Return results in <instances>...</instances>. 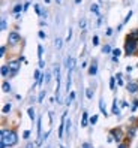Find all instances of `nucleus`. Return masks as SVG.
<instances>
[{"label":"nucleus","instance_id":"9","mask_svg":"<svg viewBox=\"0 0 138 148\" xmlns=\"http://www.w3.org/2000/svg\"><path fill=\"white\" fill-rule=\"evenodd\" d=\"M120 54H122V51H120L119 48H114V49H113V62H114V63H117V62H119Z\"/></svg>","mask_w":138,"mask_h":148},{"label":"nucleus","instance_id":"32","mask_svg":"<svg viewBox=\"0 0 138 148\" xmlns=\"http://www.w3.org/2000/svg\"><path fill=\"white\" fill-rule=\"evenodd\" d=\"M5 53H6V48L2 47V48H0V57H5Z\"/></svg>","mask_w":138,"mask_h":148},{"label":"nucleus","instance_id":"13","mask_svg":"<svg viewBox=\"0 0 138 148\" xmlns=\"http://www.w3.org/2000/svg\"><path fill=\"white\" fill-rule=\"evenodd\" d=\"M90 11L95 14V15H98L99 16V5H96V3H93L92 6H90Z\"/></svg>","mask_w":138,"mask_h":148},{"label":"nucleus","instance_id":"37","mask_svg":"<svg viewBox=\"0 0 138 148\" xmlns=\"http://www.w3.org/2000/svg\"><path fill=\"white\" fill-rule=\"evenodd\" d=\"M105 34H107V36H111V34H113V29H107Z\"/></svg>","mask_w":138,"mask_h":148},{"label":"nucleus","instance_id":"41","mask_svg":"<svg viewBox=\"0 0 138 148\" xmlns=\"http://www.w3.org/2000/svg\"><path fill=\"white\" fill-rule=\"evenodd\" d=\"M132 69H134L132 66H128V67H126V72H128V73H131V72H132Z\"/></svg>","mask_w":138,"mask_h":148},{"label":"nucleus","instance_id":"40","mask_svg":"<svg viewBox=\"0 0 138 148\" xmlns=\"http://www.w3.org/2000/svg\"><path fill=\"white\" fill-rule=\"evenodd\" d=\"M119 148H128V144L122 142V144H119Z\"/></svg>","mask_w":138,"mask_h":148},{"label":"nucleus","instance_id":"42","mask_svg":"<svg viewBox=\"0 0 138 148\" xmlns=\"http://www.w3.org/2000/svg\"><path fill=\"white\" fill-rule=\"evenodd\" d=\"M80 27H81V29H86V21H84V20L80 23Z\"/></svg>","mask_w":138,"mask_h":148},{"label":"nucleus","instance_id":"4","mask_svg":"<svg viewBox=\"0 0 138 148\" xmlns=\"http://www.w3.org/2000/svg\"><path fill=\"white\" fill-rule=\"evenodd\" d=\"M21 40V36L17 32H11V34L8 36V42L11 43V45H15V43H18Z\"/></svg>","mask_w":138,"mask_h":148},{"label":"nucleus","instance_id":"22","mask_svg":"<svg viewBox=\"0 0 138 148\" xmlns=\"http://www.w3.org/2000/svg\"><path fill=\"white\" fill-rule=\"evenodd\" d=\"M33 76H34V81H36V82H38V81L41 79V78H42V76H41V71H39V69H36V71H34Z\"/></svg>","mask_w":138,"mask_h":148},{"label":"nucleus","instance_id":"14","mask_svg":"<svg viewBox=\"0 0 138 148\" xmlns=\"http://www.w3.org/2000/svg\"><path fill=\"white\" fill-rule=\"evenodd\" d=\"M116 85H117L116 76H111V78H110V88H111V90H114V88H116Z\"/></svg>","mask_w":138,"mask_h":148},{"label":"nucleus","instance_id":"11","mask_svg":"<svg viewBox=\"0 0 138 148\" xmlns=\"http://www.w3.org/2000/svg\"><path fill=\"white\" fill-rule=\"evenodd\" d=\"M9 73H11V71H9V67H8V64H3L2 71H0V75H2V76H8Z\"/></svg>","mask_w":138,"mask_h":148},{"label":"nucleus","instance_id":"26","mask_svg":"<svg viewBox=\"0 0 138 148\" xmlns=\"http://www.w3.org/2000/svg\"><path fill=\"white\" fill-rule=\"evenodd\" d=\"M74 99H75V91H71V93H69V96H68V103H71Z\"/></svg>","mask_w":138,"mask_h":148},{"label":"nucleus","instance_id":"44","mask_svg":"<svg viewBox=\"0 0 138 148\" xmlns=\"http://www.w3.org/2000/svg\"><path fill=\"white\" fill-rule=\"evenodd\" d=\"M27 148H34V144H32V142H30V144H27Z\"/></svg>","mask_w":138,"mask_h":148},{"label":"nucleus","instance_id":"19","mask_svg":"<svg viewBox=\"0 0 138 148\" xmlns=\"http://www.w3.org/2000/svg\"><path fill=\"white\" fill-rule=\"evenodd\" d=\"M102 53L104 54H110V53H113V48H111V45H105L102 48Z\"/></svg>","mask_w":138,"mask_h":148},{"label":"nucleus","instance_id":"2","mask_svg":"<svg viewBox=\"0 0 138 148\" xmlns=\"http://www.w3.org/2000/svg\"><path fill=\"white\" fill-rule=\"evenodd\" d=\"M138 51V40H134L131 38H126V42H125V53L126 56H132Z\"/></svg>","mask_w":138,"mask_h":148},{"label":"nucleus","instance_id":"28","mask_svg":"<svg viewBox=\"0 0 138 148\" xmlns=\"http://www.w3.org/2000/svg\"><path fill=\"white\" fill-rule=\"evenodd\" d=\"M116 79H117V85H123L125 82H123V79H122V75H116Z\"/></svg>","mask_w":138,"mask_h":148},{"label":"nucleus","instance_id":"18","mask_svg":"<svg viewBox=\"0 0 138 148\" xmlns=\"http://www.w3.org/2000/svg\"><path fill=\"white\" fill-rule=\"evenodd\" d=\"M128 38H131V39H134V40H138V29L129 33V36H128Z\"/></svg>","mask_w":138,"mask_h":148},{"label":"nucleus","instance_id":"46","mask_svg":"<svg viewBox=\"0 0 138 148\" xmlns=\"http://www.w3.org/2000/svg\"><path fill=\"white\" fill-rule=\"evenodd\" d=\"M75 3H77V5H78V3H81V0H75Z\"/></svg>","mask_w":138,"mask_h":148},{"label":"nucleus","instance_id":"10","mask_svg":"<svg viewBox=\"0 0 138 148\" xmlns=\"http://www.w3.org/2000/svg\"><path fill=\"white\" fill-rule=\"evenodd\" d=\"M99 109H101V112H102L104 115L108 117V112H107V108H105V103H104V100H102V99L99 100Z\"/></svg>","mask_w":138,"mask_h":148},{"label":"nucleus","instance_id":"8","mask_svg":"<svg viewBox=\"0 0 138 148\" xmlns=\"http://www.w3.org/2000/svg\"><path fill=\"white\" fill-rule=\"evenodd\" d=\"M90 123V117H89V114H87V112H83V118H81V126L83 127H86V126H87Z\"/></svg>","mask_w":138,"mask_h":148},{"label":"nucleus","instance_id":"20","mask_svg":"<svg viewBox=\"0 0 138 148\" xmlns=\"http://www.w3.org/2000/svg\"><path fill=\"white\" fill-rule=\"evenodd\" d=\"M54 45H56V48H57V49H60V48H62V45H63V40L60 39V38H57V39L54 40Z\"/></svg>","mask_w":138,"mask_h":148},{"label":"nucleus","instance_id":"23","mask_svg":"<svg viewBox=\"0 0 138 148\" xmlns=\"http://www.w3.org/2000/svg\"><path fill=\"white\" fill-rule=\"evenodd\" d=\"M132 15H134V12H132V11H129V12H128V15L125 16V20H123V23H122V24L125 25V24H126L129 20H131V16H132Z\"/></svg>","mask_w":138,"mask_h":148},{"label":"nucleus","instance_id":"3","mask_svg":"<svg viewBox=\"0 0 138 148\" xmlns=\"http://www.w3.org/2000/svg\"><path fill=\"white\" fill-rule=\"evenodd\" d=\"M21 62H23V60H21V57H20V58H12V60H9V62H8V67H9V71H12V72L9 73L11 76H14L17 72L20 71Z\"/></svg>","mask_w":138,"mask_h":148},{"label":"nucleus","instance_id":"49","mask_svg":"<svg viewBox=\"0 0 138 148\" xmlns=\"http://www.w3.org/2000/svg\"><path fill=\"white\" fill-rule=\"evenodd\" d=\"M101 2H102V3H104V2H105V0H101Z\"/></svg>","mask_w":138,"mask_h":148},{"label":"nucleus","instance_id":"35","mask_svg":"<svg viewBox=\"0 0 138 148\" xmlns=\"http://www.w3.org/2000/svg\"><path fill=\"white\" fill-rule=\"evenodd\" d=\"M5 29H6V21L2 20V25H0V30H5Z\"/></svg>","mask_w":138,"mask_h":148},{"label":"nucleus","instance_id":"5","mask_svg":"<svg viewBox=\"0 0 138 148\" xmlns=\"http://www.w3.org/2000/svg\"><path fill=\"white\" fill-rule=\"evenodd\" d=\"M111 135H113L114 138V141L119 144V142H122V139H123V133H122V130L120 129H113L111 130Z\"/></svg>","mask_w":138,"mask_h":148},{"label":"nucleus","instance_id":"47","mask_svg":"<svg viewBox=\"0 0 138 148\" xmlns=\"http://www.w3.org/2000/svg\"><path fill=\"white\" fill-rule=\"evenodd\" d=\"M56 2H57V3H62V0H56Z\"/></svg>","mask_w":138,"mask_h":148},{"label":"nucleus","instance_id":"48","mask_svg":"<svg viewBox=\"0 0 138 148\" xmlns=\"http://www.w3.org/2000/svg\"><path fill=\"white\" fill-rule=\"evenodd\" d=\"M45 3H50V0H45Z\"/></svg>","mask_w":138,"mask_h":148},{"label":"nucleus","instance_id":"50","mask_svg":"<svg viewBox=\"0 0 138 148\" xmlns=\"http://www.w3.org/2000/svg\"><path fill=\"white\" fill-rule=\"evenodd\" d=\"M60 148H65V147H62V145H60Z\"/></svg>","mask_w":138,"mask_h":148},{"label":"nucleus","instance_id":"38","mask_svg":"<svg viewBox=\"0 0 138 148\" xmlns=\"http://www.w3.org/2000/svg\"><path fill=\"white\" fill-rule=\"evenodd\" d=\"M81 148H93V147H92L89 142H86V144H83V147H81Z\"/></svg>","mask_w":138,"mask_h":148},{"label":"nucleus","instance_id":"24","mask_svg":"<svg viewBox=\"0 0 138 148\" xmlns=\"http://www.w3.org/2000/svg\"><path fill=\"white\" fill-rule=\"evenodd\" d=\"M42 54H44V47L38 45V57H39V60H42Z\"/></svg>","mask_w":138,"mask_h":148},{"label":"nucleus","instance_id":"39","mask_svg":"<svg viewBox=\"0 0 138 148\" xmlns=\"http://www.w3.org/2000/svg\"><path fill=\"white\" fill-rule=\"evenodd\" d=\"M23 136H24V138H26V139H27V138H29V136H30V132H29V130H26V132H24V133H23Z\"/></svg>","mask_w":138,"mask_h":148},{"label":"nucleus","instance_id":"21","mask_svg":"<svg viewBox=\"0 0 138 148\" xmlns=\"http://www.w3.org/2000/svg\"><path fill=\"white\" fill-rule=\"evenodd\" d=\"M2 90H3L5 93L11 91V84H9V82H3V85H2Z\"/></svg>","mask_w":138,"mask_h":148},{"label":"nucleus","instance_id":"12","mask_svg":"<svg viewBox=\"0 0 138 148\" xmlns=\"http://www.w3.org/2000/svg\"><path fill=\"white\" fill-rule=\"evenodd\" d=\"M23 11H24V6H23V5H15V6H14V9H12V12H14L15 15H17V14H20V12H23Z\"/></svg>","mask_w":138,"mask_h":148},{"label":"nucleus","instance_id":"15","mask_svg":"<svg viewBox=\"0 0 138 148\" xmlns=\"http://www.w3.org/2000/svg\"><path fill=\"white\" fill-rule=\"evenodd\" d=\"M113 114L114 115H120V109L117 108V100L114 99V102H113Z\"/></svg>","mask_w":138,"mask_h":148},{"label":"nucleus","instance_id":"27","mask_svg":"<svg viewBox=\"0 0 138 148\" xmlns=\"http://www.w3.org/2000/svg\"><path fill=\"white\" fill-rule=\"evenodd\" d=\"M98 118H99V115H96V114L92 115V117H90V123H92V124H96V123H98Z\"/></svg>","mask_w":138,"mask_h":148},{"label":"nucleus","instance_id":"25","mask_svg":"<svg viewBox=\"0 0 138 148\" xmlns=\"http://www.w3.org/2000/svg\"><path fill=\"white\" fill-rule=\"evenodd\" d=\"M12 109V105H11V103H6V105L3 106V114H6V112H9Z\"/></svg>","mask_w":138,"mask_h":148},{"label":"nucleus","instance_id":"31","mask_svg":"<svg viewBox=\"0 0 138 148\" xmlns=\"http://www.w3.org/2000/svg\"><path fill=\"white\" fill-rule=\"evenodd\" d=\"M44 97H45V91H41V93H39L38 100H39V102H42V100H44Z\"/></svg>","mask_w":138,"mask_h":148},{"label":"nucleus","instance_id":"36","mask_svg":"<svg viewBox=\"0 0 138 148\" xmlns=\"http://www.w3.org/2000/svg\"><path fill=\"white\" fill-rule=\"evenodd\" d=\"M38 34H39V38H41V39H45V32H42V30H41Z\"/></svg>","mask_w":138,"mask_h":148},{"label":"nucleus","instance_id":"6","mask_svg":"<svg viewBox=\"0 0 138 148\" xmlns=\"http://www.w3.org/2000/svg\"><path fill=\"white\" fill-rule=\"evenodd\" d=\"M126 90H128L129 93H137V91H138V82L131 81V82L126 85Z\"/></svg>","mask_w":138,"mask_h":148},{"label":"nucleus","instance_id":"1","mask_svg":"<svg viewBox=\"0 0 138 148\" xmlns=\"http://www.w3.org/2000/svg\"><path fill=\"white\" fill-rule=\"evenodd\" d=\"M0 142L2 144H6L8 147H12L18 142V136H17L15 130H8V129H3L0 132Z\"/></svg>","mask_w":138,"mask_h":148},{"label":"nucleus","instance_id":"34","mask_svg":"<svg viewBox=\"0 0 138 148\" xmlns=\"http://www.w3.org/2000/svg\"><path fill=\"white\" fill-rule=\"evenodd\" d=\"M92 96H93V91H92V88H87V97H89V99H92Z\"/></svg>","mask_w":138,"mask_h":148},{"label":"nucleus","instance_id":"45","mask_svg":"<svg viewBox=\"0 0 138 148\" xmlns=\"http://www.w3.org/2000/svg\"><path fill=\"white\" fill-rule=\"evenodd\" d=\"M6 147H8L6 144H2V142H0V148H6Z\"/></svg>","mask_w":138,"mask_h":148},{"label":"nucleus","instance_id":"30","mask_svg":"<svg viewBox=\"0 0 138 148\" xmlns=\"http://www.w3.org/2000/svg\"><path fill=\"white\" fill-rule=\"evenodd\" d=\"M92 42H93V45H95V47H96V45H99V38L96 36V34H95V36H93Z\"/></svg>","mask_w":138,"mask_h":148},{"label":"nucleus","instance_id":"16","mask_svg":"<svg viewBox=\"0 0 138 148\" xmlns=\"http://www.w3.org/2000/svg\"><path fill=\"white\" fill-rule=\"evenodd\" d=\"M71 127H72L71 120H69V118H66V121H65V129H66V132H68V133H71Z\"/></svg>","mask_w":138,"mask_h":148},{"label":"nucleus","instance_id":"7","mask_svg":"<svg viewBox=\"0 0 138 148\" xmlns=\"http://www.w3.org/2000/svg\"><path fill=\"white\" fill-rule=\"evenodd\" d=\"M98 73V63H96V60H93L90 67H89V75L93 76V75H96Z\"/></svg>","mask_w":138,"mask_h":148},{"label":"nucleus","instance_id":"33","mask_svg":"<svg viewBox=\"0 0 138 148\" xmlns=\"http://www.w3.org/2000/svg\"><path fill=\"white\" fill-rule=\"evenodd\" d=\"M138 109V99L134 102V105H132V111H137Z\"/></svg>","mask_w":138,"mask_h":148},{"label":"nucleus","instance_id":"43","mask_svg":"<svg viewBox=\"0 0 138 148\" xmlns=\"http://www.w3.org/2000/svg\"><path fill=\"white\" fill-rule=\"evenodd\" d=\"M45 66V62L44 60H39V67H44Z\"/></svg>","mask_w":138,"mask_h":148},{"label":"nucleus","instance_id":"17","mask_svg":"<svg viewBox=\"0 0 138 148\" xmlns=\"http://www.w3.org/2000/svg\"><path fill=\"white\" fill-rule=\"evenodd\" d=\"M27 114H29L30 120L34 121V118H36V114H34V109H33V108H29V109H27Z\"/></svg>","mask_w":138,"mask_h":148},{"label":"nucleus","instance_id":"29","mask_svg":"<svg viewBox=\"0 0 138 148\" xmlns=\"http://www.w3.org/2000/svg\"><path fill=\"white\" fill-rule=\"evenodd\" d=\"M135 130H137L135 127H131V129L128 130V136H129V138H134V135H135Z\"/></svg>","mask_w":138,"mask_h":148}]
</instances>
